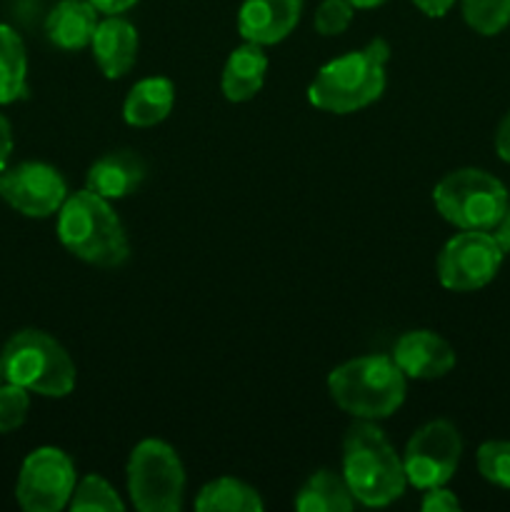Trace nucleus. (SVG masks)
I'll list each match as a JSON object with an SVG mask.
<instances>
[{
    "mask_svg": "<svg viewBox=\"0 0 510 512\" xmlns=\"http://www.w3.org/2000/svg\"><path fill=\"white\" fill-rule=\"evenodd\" d=\"M343 478L355 503L368 508H385L408 488L403 458L370 420H360L345 433Z\"/></svg>",
    "mask_w": 510,
    "mask_h": 512,
    "instance_id": "1",
    "label": "nucleus"
},
{
    "mask_svg": "<svg viewBox=\"0 0 510 512\" xmlns=\"http://www.w3.org/2000/svg\"><path fill=\"white\" fill-rule=\"evenodd\" d=\"M388 60V43L383 38L370 40L365 48L323 65L310 83L308 100L325 113H358L383 95Z\"/></svg>",
    "mask_w": 510,
    "mask_h": 512,
    "instance_id": "2",
    "label": "nucleus"
},
{
    "mask_svg": "<svg viewBox=\"0 0 510 512\" xmlns=\"http://www.w3.org/2000/svg\"><path fill=\"white\" fill-rule=\"evenodd\" d=\"M58 238L78 260L98 268H118L128 260L130 243L110 200L78 190L58 210Z\"/></svg>",
    "mask_w": 510,
    "mask_h": 512,
    "instance_id": "3",
    "label": "nucleus"
},
{
    "mask_svg": "<svg viewBox=\"0 0 510 512\" xmlns=\"http://www.w3.org/2000/svg\"><path fill=\"white\" fill-rule=\"evenodd\" d=\"M405 375L388 355H363L328 375V393L343 413L358 420L390 418L405 400Z\"/></svg>",
    "mask_w": 510,
    "mask_h": 512,
    "instance_id": "4",
    "label": "nucleus"
},
{
    "mask_svg": "<svg viewBox=\"0 0 510 512\" xmlns=\"http://www.w3.org/2000/svg\"><path fill=\"white\" fill-rule=\"evenodd\" d=\"M3 378L28 393L65 398L75 388V363L68 350L43 330H20L0 353Z\"/></svg>",
    "mask_w": 510,
    "mask_h": 512,
    "instance_id": "5",
    "label": "nucleus"
},
{
    "mask_svg": "<svg viewBox=\"0 0 510 512\" xmlns=\"http://www.w3.org/2000/svg\"><path fill=\"white\" fill-rule=\"evenodd\" d=\"M433 203L460 230H493L508 210V188L480 168H460L433 188Z\"/></svg>",
    "mask_w": 510,
    "mask_h": 512,
    "instance_id": "6",
    "label": "nucleus"
},
{
    "mask_svg": "<svg viewBox=\"0 0 510 512\" xmlns=\"http://www.w3.org/2000/svg\"><path fill=\"white\" fill-rule=\"evenodd\" d=\"M128 493L140 512H175L183 505L185 470L163 440H143L128 460Z\"/></svg>",
    "mask_w": 510,
    "mask_h": 512,
    "instance_id": "7",
    "label": "nucleus"
},
{
    "mask_svg": "<svg viewBox=\"0 0 510 512\" xmlns=\"http://www.w3.org/2000/svg\"><path fill=\"white\" fill-rule=\"evenodd\" d=\"M505 250L490 230H463L443 245L438 255V280L453 293H473L498 275Z\"/></svg>",
    "mask_w": 510,
    "mask_h": 512,
    "instance_id": "8",
    "label": "nucleus"
},
{
    "mask_svg": "<svg viewBox=\"0 0 510 512\" xmlns=\"http://www.w3.org/2000/svg\"><path fill=\"white\" fill-rule=\"evenodd\" d=\"M78 485L73 460L60 448L33 450L23 460L15 483V498L25 512H60L68 508Z\"/></svg>",
    "mask_w": 510,
    "mask_h": 512,
    "instance_id": "9",
    "label": "nucleus"
},
{
    "mask_svg": "<svg viewBox=\"0 0 510 512\" xmlns=\"http://www.w3.org/2000/svg\"><path fill=\"white\" fill-rule=\"evenodd\" d=\"M463 455V438L448 420H430L413 433L403 453L408 485L418 490L448 485Z\"/></svg>",
    "mask_w": 510,
    "mask_h": 512,
    "instance_id": "10",
    "label": "nucleus"
},
{
    "mask_svg": "<svg viewBox=\"0 0 510 512\" xmlns=\"http://www.w3.org/2000/svg\"><path fill=\"white\" fill-rule=\"evenodd\" d=\"M0 198L25 218H50L63 208L68 183L53 165L28 160L0 173Z\"/></svg>",
    "mask_w": 510,
    "mask_h": 512,
    "instance_id": "11",
    "label": "nucleus"
},
{
    "mask_svg": "<svg viewBox=\"0 0 510 512\" xmlns=\"http://www.w3.org/2000/svg\"><path fill=\"white\" fill-rule=\"evenodd\" d=\"M405 378L438 380L455 368V350L433 330H410L400 335L393 355Z\"/></svg>",
    "mask_w": 510,
    "mask_h": 512,
    "instance_id": "12",
    "label": "nucleus"
},
{
    "mask_svg": "<svg viewBox=\"0 0 510 512\" xmlns=\"http://www.w3.org/2000/svg\"><path fill=\"white\" fill-rule=\"evenodd\" d=\"M303 13V0H243L238 33L245 43L275 45L288 38Z\"/></svg>",
    "mask_w": 510,
    "mask_h": 512,
    "instance_id": "13",
    "label": "nucleus"
},
{
    "mask_svg": "<svg viewBox=\"0 0 510 512\" xmlns=\"http://www.w3.org/2000/svg\"><path fill=\"white\" fill-rule=\"evenodd\" d=\"M90 48L105 78H123L138 60V30L120 15H108L105 20H98Z\"/></svg>",
    "mask_w": 510,
    "mask_h": 512,
    "instance_id": "14",
    "label": "nucleus"
},
{
    "mask_svg": "<svg viewBox=\"0 0 510 512\" xmlns=\"http://www.w3.org/2000/svg\"><path fill=\"white\" fill-rule=\"evenodd\" d=\"M145 180V163L133 150H115L90 165L85 175V190L105 200H120L133 195Z\"/></svg>",
    "mask_w": 510,
    "mask_h": 512,
    "instance_id": "15",
    "label": "nucleus"
},
{
    "mask_svg": "<svg viewBox=\"0 0 510 512\" xmlns=\"http://www.w3.org/2000/svg\"><path fill=\"white\" fill-rule=\"evenodd\" d=\"M98 28V10L90 0H60L45 18V35L60 50H83Z\"/></svg>",
    "mask_w": 510,
    "mask_h": 512,
    "instance_id": "16",
    "label": "nucleus"
},
{
    "mask_svg": "<svg viewBox=\"0 0 510 512\" xmlns=\"http://www.w3.org/2000/svg\"><path fill=\"white\" fill-rule=\"evenodd\" d=\"M268 73V55L263 45L243 43L228 55L220 78V88L230 103H248L260 93Z\"/></svg>",
    "mask_w": 510,
    "mask_h": 512,
    "instance_id": "17",
    "label": "nucleus"
},
{
    "mask_svg": "<svg viewBox=\"0 0 510 512\" xmlns=\"http://www.w3.org/2000/svg\"><path fill=\"white\" fill-rule=\"evenodd\" d=\"M175 105V85L170 78L153 75L143 78L130 88L123 103L125 123L133 128H153L163 123Z\"/></svg>",
    "mask_w": 510,
    "mask_h": 512,
    "instance_id": "18",
    "label": "nucleus"
},
{
    "mask_svg": "<svg viewBox=\"0 0 510 512\" xmlns=\"http://www.w3.org/2000/svg\"><path fill=\"white\" fill-rule=\"evenodd\" d=\"M355 508V498L350 493L343 475L333 470H318L308 478V483L298 490L295 510L298 512H350Z\"/></svg>",
    "mask_w": 510,
    "mask_h": 512,
    "instance_id": "19",
    "label": "nucleus"
},
{
    "mask_svg": "<svg viewBox=\"0 0 510 512\" xmlns=\"http://www.w3.org/2000/svg\"><path fill=\"white\" fill-rule=\"evenodd\" d=\"M28 93V53L23 38L0 23V105H10Z\"/></svg>",
    "mask_w": 510,
    "mask_h": 512,
    "instance_id": "20",
    "label": "nucleus"
},
{
    "mask_svg": "<svg viewBox=\"0 0 510 512\" xmlns=\"http://www.w3.org/2000/svg\"><path fill=\"white\" fill-rule=\"evenodd\" d=\"M263 508L258 490L238 478L210 480L195 498V510L200 512H260Z\"/></svg>",
    "mask_w": 510,
    "mask_h": 512,
    "instance_id": "21",
    "label": "nucleus"
},
{
    "mask_svg": "<svg viewBox=\"0 0 510 512\" xmlns=\"http://www.w3.org/2000/svg\"><path fill=\"white\" fill-rule=\"evenodd\" d=\"M68 508L73 512H123L125 503L108 480L100 478V475H85L75 485Z\"/></svg>",
    "mask_w": 510,
    "mask_h": 512,
    "instance_id": "22",
    "label": "nucleus"
},
{
    "mask_svg": "<svg viewBox=\"0 0 510 512\" xmlns=\"http://www.w3.org/2000/svg\"><path fill=\"white\" fill-rule=\"evenodd\" d=\"M463 18L475 33L498 35L510 23V0H460Z\"/></svg>",
    "mask_w": 510,
    "mask_h": 512,
    "instance_id": "23",
    "label": "nucleus"
},
{
    "mask_svg": "<svg viewBox=\"0 0 510 512\" xmlns=\"http://www.w3.org/2000/svg\"><path fill=\"white\" fill-rule=\"evenodd\" d=\"M478 470L488 483L510 490V440H488L480 445Z\"/></svg>",
    "mask_w": 510,
    "mask_h": 512,
    "instance_id": "24",
    "label": "nucleus"
},
{
    "mask_svg": "<svg viewBox=\"0 0 510 512\" xmlns=\"http://www.w3.org/2000/svg\"><path fill=\"white\" fill-rule=\"evenodd\" d=\"M30 410V393L20 385L0 383V435L13 433L25 423Z\"/></svg>",
    "mask_w": 510,
    "mask_h": 512,
    "instance_id": "25",
    "label": "nucleus"
},
{
    "mask_svg": "<svg viewBox=\"0 0 510 512\" xmlns=\"http://www.w3.org/2000/svg\"><path fill=\"white\" fill-rule=\"evenodd\" d=\"M355 8L348 3V0H323L315 10V30L325 38H333V35H340L348 30V25L353 23Z\"/></svg>",
    "mask_w": 510,
    "mask_h": 512,
    "instance_id": "26",
    "label": "nucleus"
},
{
    "mask_svg": "<svg viewBox=\"0 0 510 512\" xmlns=\"http://www.w3.org/2000/svg\"><path fill=\"white\" fill-rule=\"evenodd\" d=\"M423 503L420 508L423 512H453L460 510V500L455 498V493H450L445 485H438V488L423 490Z\"/></svg>",
    "mask_w": 510,
    "mask_h": 512,
    "instance_id": "27",
    "label": "nucleus"
},
{
    "mask_svg": "<svg viewBox=\"0 0 510 512\" xmlns=\"http://www.w3.org/2000/svg\"><path fill=\"white\" fill-rule=\"evenodd\" d=\"M10 153H13V128H10L8 118L0 113V173L8 168Z\"/></svg>",
    "mask_w": 510,
    "mask_h": 512,
    "instance_id": "28",
    "label": "nucleus"
},
{
    "mask_svg": "<svg viewBox=\"0 0 510 512\" xmlns=\"http://www.w3.org/2000/svg\"><path fill=\"white\" fill-rule=\"evenodd\" d=\"M495 153L500 160L510 163V110L503 120H500L498 130H495Z\"/></svg>",
    "mask_w": 510,
    "mask_h": 512,
    "instance_id": "29",
    "label": "nucleus"
},
{
    "mask_svg": "<svg viewBox=\"0 0 510 512\" xmlns=\"http://www.w3.org/2000/svg\"><path fill=\"white\" fill-rule=\"evenodd\" d=\"M413 5L420 13L428 15V18H443L453 8L455 0H413Z\"/></svg>",
    "mask_w": 510,
    "mask_h": 512,
    "instance_id": "30",
    "label": "nucleus"
},
{
    "mask_svg": "<svg viewBox=\"0 0 510 512\" xmlns=\"http://www.w3.org/2000/svg\"><path fill=\"white\" fill-rule=\"evenodd\" d=\"M90 3L95 5V10L98 13H105V15H123L125 10L133 8L138 0H90Z\"/></svg>",
    "mask_w": 510,
    "mask_h": 512,
    "instance_id": "31",
    "label": "nucleus"
},
{
    "mask_svg": "<svg viewBox=\"0 0 510 512\" xmlns=\"http://www.w3.org/2000/svg\"><path fill=\"white\" fill-rule=\"evenodd\" d=\"M490 233L495 235V240H498V243H500V248H503L505 253H508V250H510V205H508V210H505L503 218H500V223L495 225V228L490 230Z\"/></svg>",
    "mask_w": 510,
    "mask_h": 512,
    "instance_id": "32",
    "label": "nucleus"
},
{
    "mask_svg": "<svg viewBox=\"0 0 510 512\" xmlns=\"http://www.w3.org/2000/svg\"><path fill=\"white\" fill-rule=\"evenodd\" d=\"M350 5H353L355 10H370V8H380L383 3H388V0H348Z\"/></svg>",
    "mask_w": 510,
    "mask_h": 512,
    "instance_id": "33",
    "label": "nucleus"
},
{
    "mask_svg": "<svg viewBox=\"0 0 510 512\" xmlns=\"http://www.w3.org/2000/svg\"><path fill=\"white\" fill-rule=\"evenodd\" d=\"M3 380H5L3 378V363H0V383H3Z\"/></svg>",
    "mask_w": 510,
    "mask_h": 512,
    "instance_id": "34",
    "label": "nucleus"
}]
</instances>
